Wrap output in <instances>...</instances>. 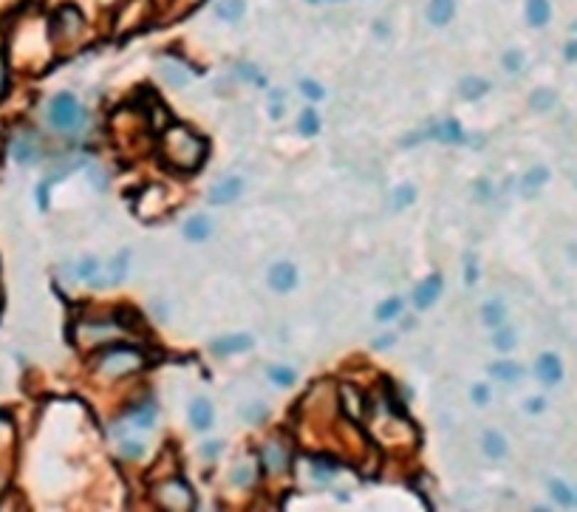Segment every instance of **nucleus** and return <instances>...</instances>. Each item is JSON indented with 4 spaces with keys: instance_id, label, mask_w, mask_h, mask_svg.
Instances as JSON below:
<instances>
[{
    "instance_id": "f257e3e1",
    "label": "nucleus",
    "mask_w": 577,
    "mask_h": 512,
    "mask_svg": "<svg viewBox=\"0 0 577 512\" xmlns=\"http://www.w3.org/2000/svg\"><path fill=\"white\" fill-rule=\"evenodd\" d=\"M48 122L57 130H77L83 125V108L74 94H57L48 105Z\"/></svg>"
},
{
    "instance_id": "f03ea898",
    "label": "nucleus",
    "mask_w": 577,
    "mask_h": 512,
    "mask_svg": "<svg viewBox=\"0 0 577 512\" xmlns=\"http://www.w3.org/2000/svg\"><path fill=\"white\" fill-rule=\"evenodd\" d=\"M142 363H144V360H142V354H139V351L116 346V348H111V351L102 357L100 371H102V374H108V377H119V374H127V371L142 368Z\"/></svg>"
},
{
    "instance_id": "7ed1b4c3",
    "label": "nucleus",
    "mask_w": 577,
    "mask_h": 512,
    "mask_svg": "<svg viewBox=\"0 0 577 512\" xmlns=\"http://www.w3.org/2000/svg\"><path fill=\"white\" fill-rule=\"evenodd\" d=\"M159 501L170 510H190L193 507V493L184 481H170L159 490Z\"/></svg>"
},
{
    "instance_id": "20e7f679",
    "label": "nucleus",
    "mask_w": 577,
    "mask_h": 512,
    "mask_svg": "<svg viewBox=\"0 0 577 512\" xmlns=\"http://www.w3.org/2000/svg\"><path fill=\"white\" fill-rule=\"evenodd\" d=\"M269 286H272L275 292H289V289H295V286H297V269H295V263H289V260L275 263V266L269 269Z\"/></svg>"
},
{
    "instance_id": "39448f33",
    "label": "nucleus",
    "mask_w": 577,
    "mask_h": 512,
    "mask_svg": "<svg viewBox=\"0 0 577 512\" xmlns=\"http://www.w3.org/2000/svg\"><path fill=\"white\" fill-rule=\"evenodd\" d=\"M439 294H442V277H439V274H430L428 280H422V283L416 286L413 303H416V309H428V306H433V303L439 300Z\"/></svg>"
},
{
    "instance_id": "423d86ee",
    "label": "nucleus",
    "mask_w": 577,
    "mask_h": 512,
    "mask_svg": "<svg viewBox=\"0 0 577 512\" xmlns=\"http://www.w3.org/2000/svg\"><path fill=\"white\" fill-rule=\"evenodd\" d=\"M535 371H538V380H544L546 385L561 383V377H563V366L555 354H541L535 363Z\"/></svg>"
},
{
    "instance_id": "0eeeda50",
    "label": "nucleus",
    "mask_w": 577,
    "mask_h": 512,
    "mask_svg": "<svg viewBox=\"0 0 577 512\" xmlns=\"http://www.w3.org/2000/svg\"><path fill=\"white\" fill-rule=\"evenodd\" d=\"M240 190H243V181H240L238 176L224 178V181H218V184L210 190V201H213V204H230V201H235V198L240 196Z\"/></svg>"
},
{
    "instance_id": "6e6552de",
    "label": "nucleus",
    "mask_w": 577,
    "mask_h": 512,
    "mask_svg": "<svg viewBox=\"0 0 577 512\" xmlns=\"http://www.w3.org/2000/svg\"><path fill=\"white\" fill-rule=\"evenodd\" d=\"M159 74H162L164 82L173 85V88H184V85L190 82V71H187L181 63H176V60H164V63L159 65Z\"/></svg>"
},
{
    "instance_id": "1a4fd4ad",
    "label": "nucleus",
    "mask_w": 577,
    "mask_h": 512,
    "mask_svg": "<svg viewBox=\"0 0 577 512\" xmlns=\"http://www.w3.org/2000/svg\"><path fill=\"white\" fill-rule=\"evenodd\" d=\"M190 425L196 430H207L213 425V405L204 396H198V399L190 402Z\"/></svg>"
},
{
    "instance_id": "9d476101",
    "label": "nucleus",
    "mask_w": 577,
    "mask_h": 512,
    "mask_svg": "<svg viewBox=\"0 0 577 512\" xmlns=\"http://www.w3.org/2000/svg\"><path fill=\"white\" fill-rule=\"evenodd\" d=\"M456 14V0H430L428 3V20L433 26H448Z\"/></svg>"
},
{
    "instance_id": "9b49d317",
    "label": "nucleus",
    "mask_w": 577,
    "mask_h": 512,
    "mask_svg": "<svg viewBox=\"0 0 577 512\" xmlns=\"http://www.w3.org/2000/svg\"><path fill=\"white\" fill-rule=\"evenodd\" d=\"M252 343H255L252 334H232V337L216 340L213 348H216V354H240V351L252 348Z\"/></svg>"
},
{
    "instance_id": "f8f14e48",
    "label": "nucleus",
    "mask_w": 577,
    "mask_h": 512,
    "mask_svg": "<svg viewBox=\"0 0 577 512\" xmlns=\"http://www.w3.org/2000/svg\"><path fill=\"white\" fill-rule=\"evenodd\" d=\"M210 233H213V224H210V218H207V215H193V218L184 224V238H187V241H193V244L207 241V238H210Z\"/></svg>"
},
{
    "instance_id": "ddd939ff",
    "label": "nucleus",
    "mask_w": 577,
    "mask_h": 512,
    "mask_svg": "<svg viewBox=\"0 0 577 512\" xmlns=\"http://www.w3.org/2000/svg\"><path fill=\"white\" fill-rule=\"evenodd\" d=\"M549 17H552L549 0H526V20H529V26L541 28V26L549 23Z\"/></svg>"
},
{
    "instance_id": "4468645a",
    "label": "nucleus",
    "mask_w": 577,
    "mask_h": 512,
    "mask_svg": "<svg viewBox=\"0 0 577 512\" xmlns=\"http://www.w3.org/2000/svg\"><path fill=\"white\" fill-rule=\"evenodd\" d=\"M504 317H507L504 303H498V300L484 303V309H481V320H484V326H489V329L495 331L498 326H504Z\"/></svg>"
},
{
    "instance_id": "2eb2a0df",
    "label": "nucleus",
    "mask_w": 577,
    "mask_h": 512,
    "mask_svg": "<svg viewBox=\"0 0 577 512\" xmlns=\"http://www.w3.org/2000/svg\"><path fill=\"white\" fill-rule=\"evenodd\" d=\"M481 447H484V453H487L489 459H504V456H507V442H504V436L495 433V430H487V433H484Z\"/></svg>"
},
{
    "instance_id": "dca6fc26",
    "label": "nucleus",
    "mask_w": 577,
    "mask_h": 512,
    "mask_svg": "<svg viewBox=\"0 0 577 512\" xmlns=\"http://www.w3.org/2000/svg\"><path fill=\"white\" fill-rule=\"evenodd\" d=\"M243 9H246L243 0H221V3L216 6V14H218L221 20H227V23H235V20L243 17Z\"/></svg>"
},
{
    "instance_id": "f3484780",
    "label": "nucleus",
    "mask_w": 577,
    "mask_h": 512,
    "mask_svg": "<svg viewBox=\"0 0 577 512\" xmlns=\"http://www.w3.org/2000/svg\"><path fill=\"white\" fill-rule=\"evenodd\" d=\"M425 136H436V139H442V142H462V139H464V133H462V128H459V122H453V119L442 122L439 128L428 130Z\"/></svg>"
},
{
    "instance_id": "a211bd4d",
    "label": "nucleus",
    "mask_w": 577,
    "mask_h": 512,
    "mask_svg": "<svg viewBox=\"0 0 577 512\" xmlns=\"http://www.w3.org/2000/svg\"><path fill=\"white\" fill-rule=\"evenodd\" d=\"M489 374H492L495 380L515 383V380H521V366H515V363H492V366H489Z\"/></svg>"
},
{
    "instance_id": "6ab92c4d",
    "label": "nucleus",
    "mask_w": 577,
    "mask_h": 512,
    "mask_svg": "<svg viewBox=\"0 0 577 512\" xmlns=\"http://www.w3.org/2000/svg\"><path fill=\"white\" fill-rule=\"evenodd\" d=\"M487 88H489V85H487L484 80H478V77H467V80H462V85H459L464 100H478V97L487 94Z\"/></svg>"
},
{
    "instance_id": "aec40b11",
    "label": "nucleus",
    "mask_w": 577,
    "mask_h": 512,
    "mask_svg": "<svg viewBox=\"0 0 577 512\" xmlns=\"http://www.w3.org/2000/svg\"><path fill=\"white\" fill-rule=\"evenodd\" d=\"M127 260H130V252H127V250H122V252L114 257V263L108 266V283H119V280H125Z\"/></svg>"
},
{
    "instance_id": "412c9836",
    "label": "nucleus",
    "mask_w": 577,
    "mask_h": 512,
    "mask_svg": "<svg viewBox=\"0 0 577 512\" xmlns=\"http://www.w3.org/2000/svg\"><path fill=\"white\" fill-rule=\"evenodd\" d=\"M11 156L20 161V164H28V161H34V144L28 142V139H17L14 144H11Z\"/></svg>"
},
{
    "instance_id": "4be33fe9",
    "label": "nucleus",
    "mask_w": 577,
    "mask_h": 512,
    "mask_svg": "<svg viewBox=\"0 0 577 512\" xmlns=\"http://www.w3.org/2000/svg\"><path fill=\"white\" fill-rule=\"evenodd\" d=\"M263 462H266V467H269L272 473H277V470H283V464H286V453H283L277 444H269V447L263 450Z\"/></svg>"
},
{
    "instance_id": "5701e85b",
    "label": "nucleus",
    "mask_w": 577,
    "mask_h": 512,
    "mask_svg": "<svg viewBox=\"0 0 577 512\" xmlns=\"http://www.w3.org/2000/svg\"><path fill=\"white\" fill-rule=\"evenodd\" d=\"M492 343H495V348H498V351H509V348L515 346V331H512V329L498 326V329H495V334H492Z\"/></svg>"
},
{
    "instance_id": "b1692460",
    "label": "nucleus",
    "mask_w": 577,
    "mask_h": 512,
    "mask_svg": "<svg viewBox=\"0 0 577 512\" xmlns=\"http://www.w3.org/2000/svg\"><path fill=\"white\" fill-rule=\"evenodd\" d=\"M266 374H269L272 383L280 385V388H289V385L295 383V371H292V368H283V366H272Z\"/></svg>"
},
{
    "instance_id": "393cba45",
    "label": "nucleus",
    "mask_w": 577,
    "mask_h": 512,
    "mask_svg": "<svg viewBox=\"0 0 577 512\" xmlns=\"http://www.w3.org/2000/svg\"><path fill=\"white\" fill-rule=\"evenodd\" d=\"M320 130V119H317V114L312 111V108H306L303 114H300V133L303 136H314Z\"/></svg>"
},
{
    "instance_id": "a878e982",
    "label": "nucleus",
    "mask_w": 577,
    "mask_h": 512,
    "mask_svg": "<svg viewBox=\"0 0 577 512\" xmlns=\"http://www.w3.org/2000/svg\"><path fill=\"white\" fill-rule=\"evenodd\" d=\"M399 311H402V300H399V297H391V300H385V303L376 309V320H393Z\"/></svg>"
},
{
    "instance_id": "bb28decb",
    "label": "nucleus",
    "mask_w": 577,
    "mask_h": 512,
    "mask_svg": "<svg viewBox=\"0 0 577 512\" xmlns=\"http://www.w3.org/2000/svg\"><path fill=\"white\" fill-rule=\"evenodd\" d=\"M413 198H416V193H413V187H399L396 193H393V207L399 210V207H408V204H413Z\"/></svg>"
},
{
    "instance_id": "cd10ccee",
    "label": "nucleus",
    "mask_w": 577,
    "mask_h": 512,
    "mask_svg": "<svg viewBox=\"0 0 577 512\" xmlns=\"http://www.w3.org/2000/svg\"><path fill=\"white\" fill-rule=\"evenodd\" d=\"M97 272H100V263H97L94 257H85V260L77 266V274H80V277H85V280H94V277H97Z\"/></svg>"
},
{
    "instance_id": "c85d7f7f",
    "label": "nucleus",
    "mask_w": 577,
    "mask_h": 512,
    "mask_svg": "<svg viewBox=\"0 0 577 512\" xmlns=\"http://www.w3.org/2000/svg\"><path fill=\"white\" fill-rule=\"evenodd\" d=\"M549 490H552V498H555V501H561V504H572V493H569V487H566L563 481H552Z\"/></svg>"
},
{
    "instance_id": "c756f323",
    "label": "nucleus",
    "mask_w": 577,
    "mask_h": 512,
    "mask_svg": "<svg viewBox=\"0 0 577 512\" xmlns=\"http://www.w3.org/2000/svg\"><path fill=\"white\" fill-rule=\"evenodd\" d=\"M133 422H136L139 427H153V422H156V410H153V407H142V410L133 413Z\"/></svg>"
},
{
    "instance_id": "7c9ffc66",
    "label": "nucleus",
    "mask_w": 577,
    "mask_h": 512,
    "mask_svg": "<svg viewBox=\"0 0 577 512\" xmlns=\"http://www.w3.org/2000/svg\"><path fill=\"white\" fill-rule=\"evenodd\" d=\"M300 91H303L309 100H323V97H326V91H323L317 82H312V80H300Z\"/></svg>"
},
{
    "instance_id": "2f4dec72",
    "label": "nucleus",
    "mask_w": 577,
    "mask_h": 512,
    "mask_svg": "<svg viewBox=\"0 0 577 512\" xmlns=\"http://www.w3.org/2000/svg\"><path fill=\"white\" fill-rule=\"evenodd\" d=\"M552 102H555V94H552V91H535V94H532V105L541 108V111H544V108H552Z\"/></svg>"
},
{
    "instance_id": "473e14b6",
    "label": "nucleus",
    "mask_w": 577,
    "mask_h": 512,
    "mask_svg": "<svg viewBox=\"0 0 577 512\" xmlns=\"http://www.w3.org/2000/svg\"><path fill=\"white\" fill-rule=\"evenodd\" d=\"M232 481H235V484H249V481H252V464H246V462L238 464L235 473H232Z\"/></svg>"
},
{
    "instance_id": "72a5a7b5",
    "label": "nucleus",
    "mask_w": 577,
    "mask_h": 512,
    "mask_svg": "<svg viewBox=\"0 0 577 512\" xmlns=\"http://www.w3.org/2000/svg\"><path fill=\"white\" fill-rule=\"evenodd\" d=\"M544 181H546V170L541 167V170H532V173L524 178V187L532 190V187H538V184H544Z\"/></svg>"
},
{
    "instance_id": "f704fd0d",
    "label": "nucleus",
    "mask_w": 577,
    "mask_h": 512,
    "mask_svg": "<svg viewBox=\"0 0 577 512\" xmlns=\"http://www.w3.org/2000/svg\"><path fill=\"white\" fill-rule=\"evenodd\" d=\"M521 63H524L521 51H507V57H504V65H507V71H518V68H521Z\"/></svg>"
},
{
    "instance_id": "c9c22d12",
    "label": "nucleus",
    "mask_w": 577,
    "mask_h": 512,
    "mask_svg": "<svg viewBox=\"0 0 577 512\" xmlns=\"http://www.w3.org/2000/svg\"><path fill=\"white\" fill-rule=\"evenodd\" d=\"M472 402L475 405H487L489 402V388L487 385H475L472 388Z\"/></svg>"
},
{
    "instance_id": "e433bc0d",
    "label": "nucleus",
    "mask_w": 577,
    "mask_h": 512,
    "mask_svg": "<svg viewBox=\"0 0 577 512\" xmlns=\"http://www.w3.org/2000/svg\"><path fill=\"white\" fill-rule=\"evenodd\" d=\"M122 453H125V456H142L144 447H142V444H133V442H125V444H122Z\"/></svg>"
},
{
    "instance_id": "4c0bfd02",
    "label": "nucleus",
    "mask_w": 577,
    "mask_h": 512,
    "mask_svg": "<svg viewBox=\"0 0 577 512\" xmlns=\"http://www.w3.org/2000/svg\"><path fill=\"white\" fill-rule=\"evenodd\" d=\"M280 100H283V94L275 91V94H272V117H280Z\"/></svg>"
},
{
    "instance_id": "58836bf2",
    "label": "nucleus",
    "mask_w": 577,
    "mask_h": 512,
    "mask_svg": "<svg viewBox=\"0 0 577 512\" xmlns=\"http://www.w3.org/2000/svg\"><path fill=\"white\" fill-rule=\"evenodd\" d=\"M475 274H478V269H475V260H470V263H467V272H464L467 283H475Z\"/></svg>"
},
{
    "instance_id": "ea45409f",
    "label": "nucleus",
    "mask_w": 577,
    "mask_h": 512,
    "mask_svg": "<svg viewBox=\"0 0 577 512\" xmlns=\"http://www.w3.org/2000/svg\"><path fill=\"white\" fill-rule=\"evenodd\" d=\"M385 346H393V337H391V334H385V337L374 340V348H385Z\"/></svg>"
},
{
    "instance_id": "a19ab883",
    "label": "nucleus",
    "mask_w": 577,
    "mask_h": 512,
    "mask_svg": "<svg viewBox=\"0 0 577 512\" xmlns=\"http://www.w3.org/2000/svg\"><path fill=\"white\" fill-rule=\"evenodd\" d=\"M0 82H3V68H0Z\"/></svg>"
},
{
    "instance_id": "79ce46f5",
    "label": "nucleus",
    "mask_w": 577,
    "mask_h": 512,
    "mask_svg": "<svg viewBox=\"0 0 577 512\" xmlns=\"http://www.w3.org/2000/svg\"><path fill=\"white\" fill-rule=\"evenodd\" d=\"M312 3H320V0H312Z\"/></svg>"
}]
</instances>
